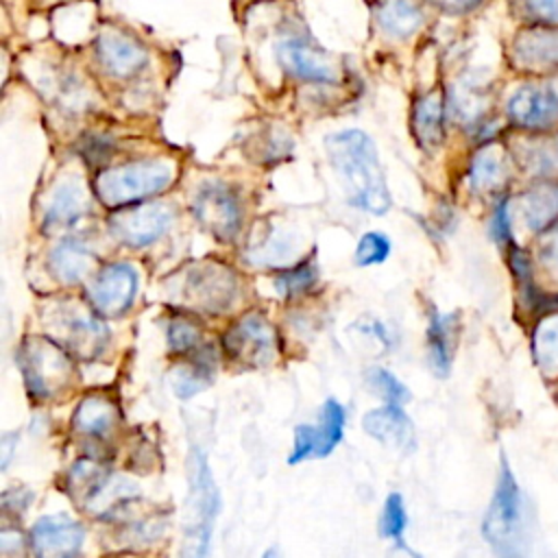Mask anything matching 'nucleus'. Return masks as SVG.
I'll use <instances>...</instances> for the list:
<instances>
[{"label":"nucleus","mask_w":558,"mask_h":558,"mask_svg":"<svg viewBox=\"0 0 558 558\" xmlns=\"http://www.w3.org/2000/svg\"><path fill=\"white\" fill-rule=\"evenodd\" d=\"M83 538V525L61 514L39 519L31 532L35 558H76Z\"/></svg>","instance_id":"ddd939ff"},{"label":"nucleus","mask_w":558,"mask_h":558,"mask_svg":"<svg viewBox=\"0 0 558 558\" xmlns=\"http://www.w3.org/2000/svg\"><path fill=\"white\" fill-rule=\"evenodd\" d=\"M508 118L521 129H547L558 120V94L545 87H521L508 102Z\"/></svg>","instance_id":"dca6fc26"},{"label":"nucleus","mask_w":558,"mask_h":558,"mask_svg":"<svg viewBox=\"0 0 558 558\" xmlns=\"http://www.w3.org/2000/svg\"><path fill=\"white\" fill-rule=\"evenodd\" d=\"M377 22L390 37H410L421 26L423 15L412 0H381Z\"/></svg>","instance_id":"b1692460"},{"label":"nucleus","mask_w":558,"mask_h":558,"mask_svg":"<svg viewBox=\"0 0 558 558\" xmlns=\"http://www.w3.org/2000/svg\"><path fill=\"white\" fill-rule=\"evenodd\" d=\"M172 179L174 168L168 161L142 159L102 170L94 181V190L102 205L124 207L163 192Z\"/></svg>","instance_id":"7ed1b4c3"},{"label":"nucleus","mask_w":558,"mask_h":558,"mask_svg":"<svg viewBox=\"0 0 558 558\" xmlns=\"http://www.w3.org/2000/svg\"><path fill=\"white\" fill-rule=\"evenodd\" d=\"M342 432H344V408L338 401L329 399L323 405L318 425L301 423L294 427V445L288 462L299 464L307 458L329 456L336 449V445L342 440Z\"/></svg>","instance_id":"6e6552de"},{"label":"nucleus","mask_w":558,"mask_h":558,"mask_svg":"<svg viewBox=\"0 0 558 558\" xmlns=\"http://www.w3.org/2000/svg\"><path fill=\"white\" fill-rule=\"evenodd\" d=\"M262 558H281V556H279V551H277L275 547H270V549H266V551H264V556H262Z\"/></svg>","instance_id":"a19ab883"},{"label":"nucleus","mask_w":558,"mask_h":558,"mask_svg":"<svg viewBox=\"0 0 558 558\" xmlns=\"http://www.w3.org/2000/svg\"><path fill=\"white\" fill-rule=\"evenodd\" d=\"M442 96L440 92L425 94L414 107V133L423 146L442 142Z\"/></svg>","instance_id":"a878e982"},{"label":"nucleus","mask_w":558,"mask_h":558,"mask_svg":"<svg viewBox=\"0 0 558 558\" xmlns=\"http://www.w3.org/2000/svg\"><path fill=\"white\" fill-rule=\"evenodd\" d=\"M525 225L534 231L549 227L558 218V185L543 183L532 187L521 198Z\"/></svg>","instance_id":"5701e85b"},{"label":"nucleus","mask_w":558,"mask_h":558,"mask_svg":"<svg viewBox=\"0 0 558 558\" xmlns=\"http://www.w3.org/2000/svg\"><path fill=\"white\" fill-rule=\"evenodd\" d=\"M432 2L449 13H464V11H471L475 4H480V0H432Z\"/></svg>","instance_id":"58836bf2"},{"label":"nucleus","mask_w":558,"mask_h":558,"mask_svg":"<svg viewBox=\"0 0 558 558\" xmlns=\"http://www.w3.org/2000/svg\"><path fill=\"white\" fill-rule=\"evenodd\" d=\"M50 323V329H54L59 342H63L68 351L81 360H92L100 355L107 344V327L98 318L76 307L54 310Z\"/></svg>","instance_id":"9b49d317"},{"label":"nucleus","mask_w":558,"mask_h":558,"mask_svg":"<svg viewBox=\"0 0 558 558\" xmlns=\"http://www.w3.org/2000/svg\"><path fill=\"white\" fill-rule=\"evenodd\" d=\"M168 344H170V351L177 353V355H183V353H194L196 349L203 347V336H201V329L192 323V320H185V318H174L170 320L168 325Z\"/></svg>","instance_id":"7c9ffc66"},{"label":"nucleus","mask_w":558,"mask_h":558,"mask_svg":"<svg viewBox=\"0 0 558 558\" xmlns=\"http://www.w3.org/2000/svg\"><path fill=\"white\" fill-rule=\"evenodd\" d=\"M194 216L218 240H233L240 231L242 209L238 196L222 183H205L194 196Z\"/></svg>","instance_id":"1a4fd4ad"},{"label":"nucleus","mask_w":558,"mask_h":558,"mask_svg":"<svg viewBox=\"0 0 558 558\" xmlns=\"http://www.w3.org/2000/svg\"><path fill=\"white\" fill-rule=\"evenodd\" d=\"M482 534L497 558H527L530 554L525 499L506 458H501L497 486L482 523Z\"/></svg>","instance_id":"f03ea898"},{"label":"nucleus","mask_w":558,"mask_h":558,"mask_svg":"<svg viewBox=\"0 0 558 558\" xmlns=\"http://www.w3.org/2000/svg\"><path fill=\"white\" fill-rule=\"evenodd\" d=\"M541 257H543V262H545L547 268H551V270L558 272V227L551 229L549 235L543 240Z\"/></svg>","instance_id":"4c0bfd02"},{"label":"nucleus","mask_w":558,"mask_h":558,"mask_svg":"<svg viewBox=\"0 0 558 558\" xmlns=\"http://www.w3.org/2000/svg\"><path fill=\"white\" fill-rule=\"evenodd\" d=\"M107 482V469L94 460H78L68 473V490L74 495V499H96Z\"/></svg>","instance_id":"bb28decb"},{"label":"nucleus","mask_w":558,"mask_h":558,"mask_svg":"<svg viewBox=\"0 0 558 558\" xmlns=\"http://www.w3.org/2000/svg\"><path fill=\"white\" fill-rule=\"evenodd\" d=\"M362 427L366 434L377 438L384 445H392L405 451L414 449V427L408 414L397 405L388 403L384 408H375L362 416Z\"/></svg>","instance_id":"f3484780"},{"label":"nucleus","mask_w":558,"mask_h":558,"mask_svg":"<svg viewBox=\"0 0 558 558\" xmlns=\"http://www.w3.org/2000/svg\"><path fill=\"white\" fill-rule=\"evenodd\" d=\"M92 266L94 255L76 240H65L50 253V268L63 283H78L92 272Z\"/></svg>","instance_id":"412c9836"},{"label":"nucleus","mask_w":558,"mask_h":558,"mask_svg":"<svg viewBox=\"0 0 558 558\" xmlns=\"http://www.w3.org/2000/svg\"><path fill=\"white\" fill-rule=\"evenodd\" d=\"M137 294V272L129 264L105 266L87 286L89 305L107 318L124 314Z\"/></svg>","instance_id":"9d476101"},{"label":"nucleus","mask_w":558,"mask_h":558,"mask_svg":"<svg viewBox=\"0 0 558 558\" xmlns=\"http://www.w3.org/2000/svg\"><path fill=\"white\" fill-rule=\"evenodd\" d=\"M17 362L28 390L39 399H50L59 395L68 388L72 379V362L68 353L52 340H24Z\"/></svg>","instance_id":"423d86ee"},{"label":"nucleus","mask_w":558,"mask_h":558,"mask_svg":"<svg viewBox=\"0 0 558 558\" xmlns=\"http://www.w3.org/2000/svg\"><path fill=\"white\" fill-rule=\"evenodd\" d=\"M532 349L541 371L547 375H556L558 373V314H549L536 325Z\"/></svg>","instance_id":"c85d7f7f"},{"label":"nucleus","mask_w":558,"mask_h":558,"mask_svg":"<svg viewBox=\"0 0 558 558\" xmlns=\"http://www.w3.org/2000/svg\"><path fill=\"white\" fill-rule=\"evenodd\" d=\"M527 15L541 22H558V0H519Z\"/></svg>","instance_id":"c9c22d12"},{"label":"nucleus","mask_w":558,"mask_h":558,"mask_svg":"<svg viewBox=\"0 0 558 558\" xmlns=\"http://www.w3.org/2000/svg\"><path fill=\"white\" fill-rule=\"evenodd\" d=\"M390 253V242L384 233L371 231L364 233L357 242L355 248V264L357 266H373V264H381Z\"/></svg>","instance_id":"2f4dec72"},{"label":"nucleus","mask_w":558,"mask_h":558,"mask_svg":"<svg viewBox=\"0 0 558 558\" xmlns=\"http://www.w3.org/2000/svg\"><path fill=\"white\" fill-rule=\"evenodd\" d=\"M368 381L375 388L377 395H381L390 403H403L410 399L408 388L386 368H371L368 371Z\"/></svg>","instance_id":"473e14b6"},{"label":"nucleus","mask_w":558,"mask_h":558,"mask_svg":"<svg viewBox=\"0 0 558 558\" xmlns=\"http://www.w3.org/2000/svg\"><path fill=\"white\" fill-rule=\"evenodd\" d=\"M325 148L351 192V203L377 216L386 214L390 194L373 140L357 129L338 131L325 140Z\"/></svg>","instance_id":"f257e3e1"},{"label":"nucleus","mask_w":558,"mask_h":558,"mask_svg":"<svg viewBox=\"0 0 558 558\" xmlns=\"http://www.w3.org/2000/svg\"><path fill=\"white\" fill-rule=\"evenodd\" d=\"M227 355L248 368L268 366L277 355V333L262 314H246L222 338Z\"/></svg>","instance_id":"0eeeda50"},{"label":"nucleus","mask_w":558,"mask_h":558,"mask_svg":"<svg viewBox=\"0 0 558 558\" xmlns=\"http://www.w3.org/2000/svg\"><path fill=\"white\" fill-rule=\"evenodd\" d=\"M506 168H504V157L497 146H486L482 148L469 170V181L471 187L477 192H486L497 187L504 181Z\"/></svg>","instance_id":"cd10ccee"},{"label":"nucleus","mask_w":558,"mask_h":558,"mask_svg":"<svg viewBox=\"0 0 558 558\" xmlns=\"http://www.w3.org/2000/svg\"><path fill=\"white\" fill-rule=\"evenodd\" d=\"M514 54L525 65H551L558 63V33L527 31L514 41Z\"/></svg>","instance_id":"393cba45"},{"label":"nucleus","mask_w":558,"mask_h":558,"mask_svg":"<svg viewBox=\"0 0 558 558\" xmlns=\"http://www.w3.org/2000/svg\"><path fill=\"white\" fill-rule=\"evenodd\" d=\"M403 527H405V506H403V499H401L399 493H390L386 504H384V510H381V521H379L381 536L399 538Z\"/></svg>","instance_id":"72a5a7b5"},{"label":"nucleus","mask_w":558,"mask_h":558,"mask_svg":"<svg viewBox=\"0 0 558 558\" xmlns=\"http://www.w3.org/2000/svg\"><path fill=\"white\" fill-rule=\"evenodd\" d=\"M87 209V194L81 181L68 179L59 183L50 196V203L44 214V227L50 229H61L72 222H76Z\"/></svg>","instance_id":"a211bd4d"},{"label":"nucleus","mask_w":558,"mask_h":558,"mask_svg":"<svg viewBox=\"0 0 558 558\" xmlns=\"http://www.w3.org/2000/svg\"><path fill=\"white\" fill-rule=\"evenodd\" d=\"M218 488L214 484L207 458L201 449L190 453V501L183 530L181 558H209L214 519L218 514Z\"/></svg>","instance_id":"20e7f679"},{"label":"nucleus","mask_w":558,"mask_h":558,"mask_svg":"<svg viewBox=\"0 0 558 558\" xmlns=\"http://www.w3.org/2000/svg\"><path fill=\"white\" fill-rule=\"evenodd\" d=\"M316 279H318L316 266L310 264V262H303L294 268L281 270L275 277V288L283 296H296V294H303V292L312 290L316 286Z\"/></svg>","instance_id":"c756f323"},{"label":"nucleus","mask_w":558,"mask_h":558,"mask_svg":"<svg viewBox=\"0 0 558 558\" xmlns=\"http://www.w3.org/2000/svg\"><path fill=\"white\" fill-rule=\"evenodd\" d=\"M172 222V209L166 205L148 203L118 211L109 220V229L126 246H146L159 240Z\"/></svg>","instance_id":"f8f14e48"},{"label":"nucleus","mask_w":558,"mask_h":558,"mask_svg":"<svg viewBox=\"0 0 558 558\" xmlns=\"http://www.w3.org/2000/svg\"><path fill=\"white\" fill-rule=\"evenodd\" d=\"M172 290L183 305L207 314H220L235 301L238 279L231 268L216 262H203L183 270L174 279Z\"/></svg>","instance_id":"39448f33"},{"label":"nucleus","mask_w":558,"mask_h":558,"mask_svg":"<svg viewBox=\"0 0 558 558\" xmlns=\"http://www.w3.org/2000/svg\"><path fill=\"white\" fill-rule=\"evenodd\" d=\"M194 357L190 360V364L181 366L174 371V377H172V386H174V392L179 397H192L196 392H201L205 386H209L211 381V375L216 371V357H214V351L211 347L203 344L201 349H196L192 353Z\"/></svg>","instance_id":"4be33fe9"},{"label":"nucleus","mask_w":558,"mask_h":558,"mask_svg":"<svg viewBox=\"0 0 558 558\" xmlns=\"http://www.w3.org/2000/svg\"><path fill=\"white\" fill-rule=\"evenodd\" d=\"M493 238L497 242H510V218L506 201H501L493 214Z\"/></svg>","instance_id":"e433bc0d"},{"label":"nucleus","mask_w":558,"mask_h":558,"mask_svg":"<svg viewBox=\"0 0 558 558\" xmlns=\"http://www.w3.org/2000/svg\"><path fill=\"white\" fill-rule=\"evenodd\" d=\"M386 558H421V556H418L414 549H410L408 545L397 543V545H392V547L388 549Z\"/></svg>","instance_id":"ea45409f"},{"label":"nucleus","mask_w":558,"mask_h":558,"mask_svg":"<svg viewBox=\"0 0 558 558\" xmlns=\"http://www.w3.org/2000/svg\"><path fill=\"white\" fill-rule=\"evenodd\" d=\"M116 421H118V410L102 395L85 397L78 403L74 418H72L76 432L87 434V436H98V438H105L113 429Z\"/></svg>","instance_id":"aec40b11"},{"label":"nucleus","mask_w":558,"mask_h":558,"mask_svg":"<svg viewBox=\"0 0 558 558\" xmlns=\"http://www.w3.org/2000/svg\"><path fill=\"white\" fill-rule=\"evenodd\" d=\"M453 336H456V316L432 310L429 327H427V349H429L432 368L440 377H445L451 368Z\"/></svg>","instance_id":"6ab92c4d"},{"label":"nucleus","mask_w":558,"mask_h":558,"mask_svg":"<svg viewBox=\"0 0 558 558\" xmlns=\"http://www.w3.org/2000/svg\"><path fill=\"white\" fill-rule=\"evenodd\" d=\"M532 168L538 172H556L558 170V140L547 142L543 146H536L530 157Z\"/></svg>","instance_id":"f704fd0d"},{"label":"nucleus","mask_w":558,"mask_h":558,"mask_svg":"<svg viewBox=\"0 0 558 558\" xmlns=\"http://www.w3.org/2000/svg\"><path fill=\"white\" fill-rule=\"evenodd\" d=\"M96 52L102 68L118 78H129L137 74L148 61L146 48L118 28H105L98 35Z\"/></svg>","instance_id":"2eb2a0df"},{"label":"nucleus","mask_w":558,"mask_h":558,"mask_svg":"<svg viewBox=\"0 0 558 558\" xmlns=\"http://www.w3.org/2000/svg\"><path fill=\"white\" fill-rule=\"evenodd\" d=\"M277 61L286 72L312 83H336L338 65L320 48L301 39H286L277 46Z\"/></svg>","instance_id":"4468645a"}]
</instances>
